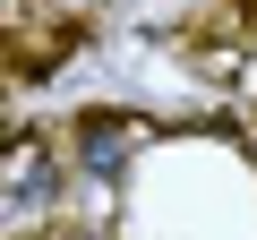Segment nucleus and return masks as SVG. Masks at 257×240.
Returning <instances> with one entry per match:
<instances>
[{"instance_id": "nucleus-1", "label": "nucleus", "mask_w": 257, "mask_h": 240, "mask_svg": "<svg viewBox=\"0 0 257 240\" xmlns=\"http://www.w3.org/2000/svg\"><path fill=\"white\" fill-rule=\"evenodd\" d=\"M60 206V155L43 129L0 138V240H35Z\"/></svg>"}, {"instance_id": "nucleus-2", "label": "nucleus", "mask_w": 257, "mask_h": 240, "mask_svg": "<svg viewBox=\"0 0 257 240\" xmlns=\"http://www.w3.org/2000/svg\"><path fill=\"white\" fill-rule=\"evenodd\" d=\"M146 138H155V120L146 111H77V172L86 180H120L128 172V155H146Z\"/></svg>"}]
</instances>
